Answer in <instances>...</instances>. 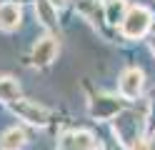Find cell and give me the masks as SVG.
Returning a JSON list of instances; mask_svg holds the SVG:
<instances>
[{
	"label": "cell",
	"instance_id": "obj_1",
	"mask_svg": "<svg viewBox=\"0 0 155 150\" xmlns=\"http://www.w3.org/2000/svg\"><path fill=\"white\" fill-rule=\"evenodd\" d=\"M145 113H138V110H123L113 118V128L115 135L120 138V143L128 150H138L140 138H143V125H145Z\"/></svg>",
	"mask_w": 155,
	"mask_h": 150
},
{
	"label": "cell",
	"instance_id": "obj_2",
	"mask_svg": "<svg viewBox=\"0 0 155 150\" xmlns=\"http://www.w3.org/2000/svg\"><path fill=\"white\" fill-rule=\"evenodd\" d=\"M150 25H153V15L145 8H130L120 23V33L130 40H138L150 30Z\"/></svg>",
	"mask_w": 155,
	"mask_h": 150
},
{
	"label": "cell",
	"instance_id": "obj_3",
	"mask_svg": "<svg viewBox=\"0 0 155 150\" xmlns=\"http://www.w3.org/2000/svg\"><path fill=\"white\" fill-rule=\"evenodd\" d=\"M10 108H13V113H15L18 118H23L25 123L38 125V128H45V125H48V118H50L48 108L38 105L35 100H23V98H20V100H15Z\"/></svg>",
	"mask_w": 155,
	"mask_h": 150
},
{
	"label": "cell",
	"instance_id": "obj_4",
	"mask_svg": "<svg viewBox=\"0 0 155 150\" xmlns=\"http://www.w3.org/2000/svg\"><path fill=\"white\" fill-rule=\"evenodd\" d=\"M58 150H100V143L88 130H68L58 140Z\"/></svg>",
	"mask_w": 155,
	"mask_h": 150
},
{
	"label": "cell",
	"instance_id": "obj_5",
	"mask_svg": "<svg viewBox=\"0 0 155 150\" xmlns=\"http://www.w3.org/2000/svg\"><path fill=\"white\" fill-rule=\"evenodd\" d=\"M118 113H123V100L115 95H98L90 103V115L95 120H113Z\"/></svg>",
	"mask_w": 155,
	"mask_h": 150
},
{
	"label": "cell",
	"instance_id": "obj_6",
	"mask_svg": "<svg viewBox=\"0 0 155 150\" xmlns=\"http://www.w3.org/2000/svg\"><path fill=\"white\" fill-rule=\"evenodd\" d=\"M143 85H145V75H143L140 68H128V70L120 75V95L128 98V100L140 98Z\"/></svg>",
	"mask_w": 155,
	"mask_h": 150
},
{
	"label": "cell",
	"instance_id": "obj_7",
	"mask_svg": "<svg viewBox=\"0 0 155 150\" xmlns=\"http://www.w3.org/2000/svg\"><path fill=\"white\" fill-rule=\"evenodd\" d=\"M58 55V40L53 35H45L35 43L33 48V65L35 68H48Z\"/></svg>",
	"mask_w": 155,
	"mask_h": 150
},
{
	"label": "cell",
	"instance_id": "obj_8",
	"mask_svg": "<svg viewBox=\"0 0 155 150\" xmlns=\"http://www.w3.org/2000/svg\"><path fill=\"white\" fill-rule=\"evenodd\" d=\"M23 23V8L18 3H3L0 5V30H15Z\"/></svg>",
	"mask_w": 155,
	"mask_h": 150
},
{
	"label": "cell",
	"instance_id": "obj_9",
	"mask_svg": "<svg viewBox=\"0 0 155 150\" xmlns=\"http://www.w3.org/2000/svg\"><path fill=\"white\" fill-rule=\"evenodd\" d=\"M25 145V133L20 128H10L0 135V150H20Z\"/></svg>",
	"mask_w": 155,
	"mask_h": 150
},
{
	"label": "cell",
	"instance_id": "obj_10",
	"mask_svg": "<svg viewBox=\"0 0 155 150\" xmlns=\"http://www.w3.org/2000/svg\"><path fill=\"white\" fill-rule=\"evenodd\" d=\"M125 13H128V5H125V0H105V20H108L110 25L123 23Z\"/></svg>",
	"mask_w": 155,
	"mask_h": 150
},
{
	"label": "cell",
	"instance_id": "obj_11",
	"mask_svg": "<svg viewBox=\"0 0 155 150\" xmlns=\"http://www.w3.org/2000/svg\"><path fill=\"white\" fill-rule=\"evenodd\" d=\"M0 100H5V103H15V100H20V85H18V80L13 78H0Z\"/></svg>",
	"mask_w": 155,
	"mask_h": 150
},
{
	"label": "cell",
	"instance_id": "obj_12",
	"mask_svg": "<svg viewBox=\"0 0 155 150\" xmlns=\"http://www.w3.org/2000/svg\"><path fill=\"white\" fill-rule=\"evenodd\" d=\"M53 10H55V8L48 5V3L38 8V15H43V23H45V25H53V23H55V13H53Z\"/></svg>",
	"mask_w": 155,
	"mask_h": 150
},
{
	"label": "cell",
	"instance_id": "obj_13",
	"mask_svg": "<svg viewBox=\"0 0 155 150\" xmlns=\"http://www.w3.org/2000/svg\"><path fill=\"white\" fill-rule=\"evenodd\" d=\"M45 3H48V5H53V8H63L68 0H45Z\"/></svg>",
	"mask_w": 155,
	"mask_h": 150
},
{
	"label": "cell",
	"instance_id": "obj_14",
	"mask_svg": "<svg viewBox=\"0 0 155 150\" xmlns=\"http://www.w3.org/2000/svg\"><path fill=\"white\" fill-rule=\"evenodd\" d=\"M145 150H155V135H153V140H148V145H145Z\"/></svg>",
	"mask_w": 155,
	"mask_h": 150
},
{
	"label": "cell",
	"instance_id": "obj_15",
	"mask_svg": "<svg viewBox=\"0 0 155 150\" xmlns=\"http://www.w3.org/2000/svg\"><path fill=\"white\" fill-rule=\"evenodd\" d=\"M150 50H153V55H155V35L150 38Z\"/></svg>",
	"mask_w": 155,
	"mask_h": 150
}]
</instances>
